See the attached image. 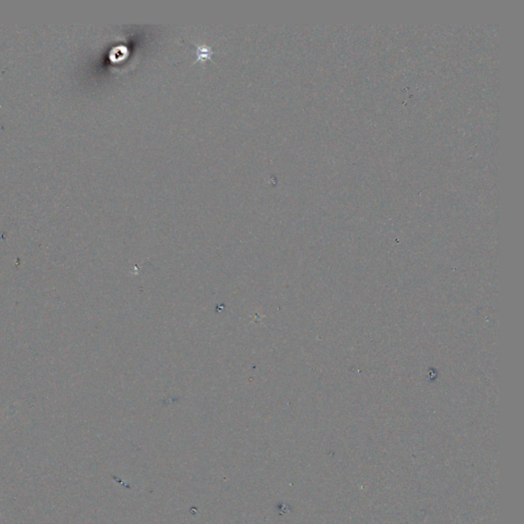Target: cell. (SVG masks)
Returning <instances> with one entry per match:
<instances>
[{
    "instance_id": "obj_1",
    "label": "cell",
    "mask_w": 524,
    "mask_h": 524,
    "mask_svg": "<svg viewBox=\"0 0 524 524\" xmlns=\"http://www.w3.org/2000/svg\"><path fill=\"white\" fill-rule=\"evenodd\" d=\"M196 46V59L192 63V65H195L198 62L204 63L206 60H211V56L215 53V51L212 50V47L205 43H193Z\"/></svg>"
},
{
    "instance_id": "obj_2",
    "label": "cell",
    "mask_w": 524,
    "mask_h": 524,
    "mask_svg": "<svg viewBox=\"0 0 524 524\" xmlns=\"http://www.w3.org/2000/svg\"><path fill=\"white\" fill-rule=\"evenodd\" d=\"M127 53H128V50L126 47H122V46L116 47L112 50L111 59L114 60V62H120V60L124 59L127 56Z\"/></svg>"
}]
</instances>
